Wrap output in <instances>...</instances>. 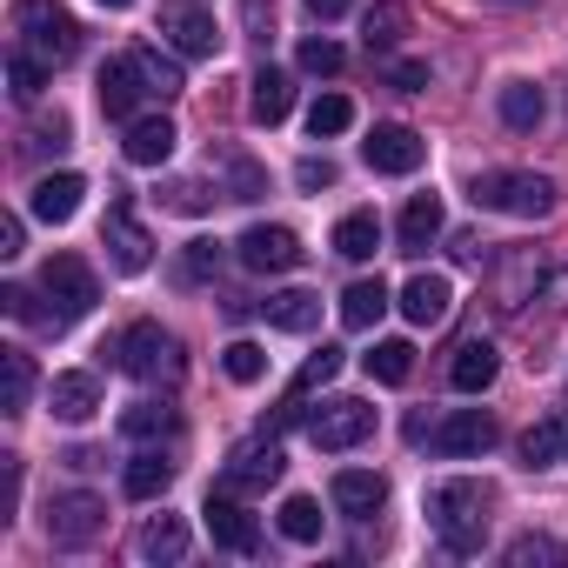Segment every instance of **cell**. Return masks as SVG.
Masks as SVG:
<instances>
[{
    "mask_svg": "<svg viewBox=\"0 0 568 568\" xmlns=\"http://www.w3.org/2000/svg\"><path fill=\"white\" fill-rule=\"evenodd\" d=\"M488 488L481 481H435L428 488V528L442 535L448 555H481L488 541Z\"/></svg>",
    "mask_w": 568,
    "mask_h": 568,
    "instance_id": "cell-1",
    "label": "cell"
},
{
    "mask_svg": "<svg viewBox=\"0 0 568 568\" xmlns=\"http://www.w3.org/2000/svg\"><path fill=\"white\" fill-rule=\"evenodd\" d=\"M14 48H28L48 68H68L81 54V21L61 8V0H21L14 8Z\"/></svg>",
    "mask_w": 568,
    "mask_h": 568,
    "instance_id": "cell-2",
    "label": "cell"
},
{
    "mask_svg": "<svg viewBox=\"0 0 568 568\" xmlns=\"http://www.w3.org/2000/svg\"><path fill=\"white\" fill-rule=\"evenodd\" d=\"M101 355H114V368L134 375V382H174V375H181V342H174L161 322H134V328H121Z\"/></svg>",
    "mask_w": 568,
    "mask_h": 568,
    "instance_id": "cell-3",
    "label": "cell"
},
{
    "mask_svg": "<svg viewBox=\"0 0 568 568\" xmlns=\"http://www.w3.org/2000/svg\"><path fill=\"white\" fill-rule=\"evenodd\" d=\"M475 207L515 214V221H541L555 207V181L548 174H521V168H495V174H475Z\"/></svg>",
    "mask_w": 568,
    "mask_h": 568,
    "instance_id": "cell-4",
    "label": "cell"
},
{
    "mask_svg": "<svg viewBox=\"0 0 568 568\" xmlns=\"http://www.w3.org/2000/svg\"><path fill=\"white\" fill-rule=\"evenodd\" d=\"M41 295L54 302V308H48V328L61 335L68 322H81V315L101 302V281H94V267H88L81 254H54V261L41 267Z\"/></svg>",
    "mask_w": 568,
    "mask_h": 568,
    "instance_id": "cell-5",
    "label": "cell"
},
{
    "mask_svg": "<svg viewBox=\"0 0 568 568\" xmlns=\"http://www.w3.org/2000/svg\"><path fill=\"white\" fill-rule=\"evenodd\" d=\"M101 528H108V501L101 495L74 488V495H54L48 501V541L54 548H94Z\"/></svg>",
    "mask_w": 568,
    "mask_h": 568,
    "instance_id": "cell-6",
    "label": "cell"
},
{
    "mask_svg": "<svg viewBox=\"0 0 568 568\" xmlns=\"http://www.w3.org/2000/svg\"><path fill=\"white\" fill-rule=\"evenodd\" d=\"M234 254H241V267H254V274H288V267H302V234L295 227H281V221H254L241 241H234Z\"/></svg>",
    "mask_w": 568,
    "mask_h": 568,
    "instance_id": "cell-7",
    "label": "cell"
},
{
    "mask_svg": "<svg viewBox=\"0 0 568 568\" xmlns=\"http://www.w3.org/2000/svg\"><path fill=\"white\" fill-rule=\"evenodd\" d=\"M308 435H315V448H362L368 435H375V408L368 402H348V395H335V402H322L315 415H308Z\"/></svg>",
    "mask_w": 568,
    "mask_h": 568,
    "instance_id": "cell-8",
    "label": "cell"
},
{
    "mask_svg": "<svg viewBox=\"0 0 568 568\" xmlns=\"http://www.w3.org/2000/svg\"><path fill=\"white\" fill-rule=\"evenodd\" d=\"M154 34H161L174 54H187V61H207V54L221 48V28H214V14H207V8H194V0H168Z\"/></svg>",
    "mask_w": 568,
    "mask_h": 568,
    "instance_id": "cell-9",
    "label": "cell"
},
{
    "mask_svg": "<svg viewBox=\"0 0 568 568\" xmlns=\"http://www.w3.org/2000/svg\"><path fill=\"white\" fill-rule=\"evenodd\" d=\"M101 241H108V254H114V267H121V274H141V267L154 261V234L134 221V201H128V194H114V201H108Z\"/></svg>",
    "mask_w": 568,
    "mask_h": 568,
    "instance_id": "cell-10",
    "label": "cell"
},
{
    "mask_svg": "<svg viewBox=\"0 0 568 568\" xmlns=\"http://www.w3.org/2000/svg\"><path fill=\"white\" fill-rule=\"evenodd\" d=\"M281 468H288V455H281L274 442H247V448H234V455H227L221 488H227V495H267V488L281 481Z\"/></svg>",
    "mask_w": 568,
    "mask_h": 568,
    "instance_id": "cell-11",
    "label": "cell"
},
{
    "mask_svg": "<svg viewBox=\"0 0 568 568\" xmlns=\"http://www.w3.org/2000/svg\"><path fill=\"white\" fill-rule=\"evenodd\" d=\"M362 161H368L375 174H415V168L428 161V141H422L415 128L388 121V128H375V134L362 141Z\"/></svg>",
    "mask_w": 568,
    "mask_h": 568,
    "instance_id": "cell-12",
    "label": "cell"
},
{
    "mask_svg": "<svg viewBox=\"0 0 568 568\" xmlns=\"http://www.w3.org/2000/svg\"><path fill=\"white\" fill-rule=\"evenodd\" d=\"M428 448L435 455H488L495 448V415L488 408H455L448 422L428 428Z\"/></svg>",
    "mask_w": 568,
    "mask_h": 568,
    "instance_id": "cell-13",
    "label": "cell"
},
{
    "mask_svg": "<svg viewBox=\"0 0 568 568\" xmlns=\"http://www.w3.org/2000/svg\"><path fill=\"white\" fill-rule=\"evenodd\" d=\"M201 515H207L214 548H227V555H254V548H261V521L241 508V495H227V488H221V495H207V508H201Z\"/></svg>",
    "mask_w": 568,
    "mask_h": 568,
    "instance_id": "cell-14",
    "label": "cell"
},
{
    "mask_svg": "<svg viewBox=\"0 0 568 568\" xmlns=\"http://www.w3.org/2000/svg\"><path fill=\"white\" fill-rule=\"evenodd\" d=\"M141 101H154L141 61H134V54H114V61L101 68V114H108V121H134Z\"/></svg>",
    "mask_w": 568,
    "mask_h": 568,
    "instance_id": "cell-15",
    "label": "cell"
},
{
    "mask_svg": "<svg viewBox=\"0 0 568 568\" xmlns=\"http://www.w3.org/2000/svg\"><path fill=\"white\" fill-rule=\"evenodd\" d=\"M328 495H335V508H342L348 521H368V515L388 508V481H382L375 468H342V475L328 481Z\"/></svg>",
    "mask_w": 568,
    "mask_h": 568,
    "instance_id": "cell-16",
    "label": "cell"
},
{
    "mask_svg": "<svg viewBox=\"0 0 568 568\" xmlns=\"http://www.w3.org/2000/svg\"><path fill=\"white\" fill-rule=\"evenodd\" d=\"M448 308H455L448 274H415L408 288H402V315H408L415 328H435V322H448Z\"/></svg>",
    "mask_w": 568,
    "mask_h": 568,
    "instance_id": "cell-17",
    "label": "cell"
},
{
    "mask_svg": "<svg viewBox=\"0 0 568 568\" xmlns=\"http://www.w3.org/2000/svg\"><path fill=\"white\" fill-rule=\"evenodd\" d=\"M174 141H181V134H174V121H168V114H134L121 148H128V161H134V168H161V161L174 154Z\"/></svg>",
    "mask_w": 568,
    "mask_h": 568,
    "instance_id": "cell-18",
    "label": "cell"
},
{
    "mask_svg": "<svg viewBox=\"0 0 568 568\" xmlns=\"http://www.w3.org/2000/svg\"><path fill=\"white\" fill-rule=\"evenodd\" d=\"M261 315H267V328H281V335H308V328L322 322V295H308V288H281V295L261 302Z\"/></svg>",
    "mask_w": 568,
    "mask_h": 568,
    "instance_id": "cell-19",
    "label": "cell"
},
{
    "mask_svg": "<svg viewBox=\"0 0 568 568\" xmlns=\"http://www.w3.org/2000/svg\"><path fill=\"white\" fill-rule=\"evenodd\" d=\"M48 408H54L61 422H88V415L101 408V382H94L88 368H74V375H54V382H48Z\"/></svg>",
    "mask_w": 568,
    "mask_h": 568,
    "instance_id": "cell-20",
    "label": "cell"
},
{
    "mask_svg": "<svg viewBox=\"0 0 568 568\" xmlns=\"http://www.w3.org/2000/svg\"><path fill=\"white\" fill-rule=\"evenodd\" d=\"M254 94H247V114L261 121V128H274V121H288V108H295V81L281 74V68H261L254 81H247Z\"/></svg>",
    "mask_w": 568,
    "mask_h": 568,
    "instance_id": "cell-21",
    "label": "cell"
},
{
    "mask_svg": "<svg viewBox=\"0 0 568 568\" xmlns=\"http://www.w3.org/2000/svg\"><path fill=\"white\" fill-rule=\"evenodd\" d=\"M81 194H88V181H81V174H41V181H34V214L61 227V221H74V214H81Z\"/></svg>",
    "mask_w": 568,
    "mask_h": 568,
    "instance_id": "cell-22",
    "label": "cell"
},
{
    "mask_svg": "<svg viewBox=\"0 0 568 568\" xmlns=\"http://www.w3.org/2000/svg\"><path fill=\"white\" fill-rule=\"evenodd\" d=\"M174 468H181V462H174L168 448H141V455L128 462V495H134V501L168 495V488H174Z\"/></svg>",
    "mask_w": 568,
    "mask_h": 568,
    "instance_id": "cell-23",
    "label": "cell"
},
{
    "mask_svg": "<svg viewBox=\"0 0 568 568\" xmlns=\"http://www.w3.org/2000/svg\"><path fill=\"white\" fill-rule=\"evenodd\" d=\"M541 114H548V94H541L535 81H508V88H501V121H508L515 134H535Z\"/></svg>",
    "mask_w": 568,
    "mask_h": 568,
    "instance_id": "cell-24",
    "label": "cell"
},
{
    "mask_svg": "<svg viewBox=\"0 0 568 568\" xmlns=\"http://www.w3.org/2000/svg\"><path fill=\"white\" fill-rule=\"evenodd\" d=\"M435 234H442V194H415L402 207V254H422Z\"/></svg>",
    "mask_w": 568,
    "mask_h": 568,
    "instance_id": "cell-25",
    "label": "cell"
},
{
    "mask_svg": "<svg viewBox=\"0 0 568 568\" xmlns=\"http://www.w3.org/2000/svg\"><path fill=\"white\" fill-rule=\"evenodd\" d=\"M448 382H455L462 395H481V388L495 382V348H488V342H462L455 362H448Z\"/></svg>",
    "mask_w": 568,
    "mask_h": 568,
    "instance_id": "cell-26",
    "label": "cell"
},
{
    "mask_svg": "<svg viewBox=\"0 0 568 568\" xmlns=\"http://www.w3.org/2000/svg\"><path fill=\"white\" fill-rule=\"evenodd\" d=\"M134 548H141V561H181L187 555V521L181 515H154Z\"/></svg>",
    "mask_w": 568,
    "mask_h": 568,
    "instance_id": "cell-27",
    "label": "cell"
},
{
    "mask_svg": "<svg viewBox=\"0 0 568 568\" xmlns=\"http://www.w3.org/2000/svg\"><path fill=\"white\" fill-rule=\"evenodd\" d=\"M362 34H368V54L402 48V41H408V8H402V0H375L368 21H362Z\"/></svg>",
    "mask_w": 568,
    "mask_h": 568,
    "instance_id": "cell-28",
    "label": "cell"
},
{
    "mask_svg": "<svg viewBox=\"0 0 568 568\" xmlns=\"http://www.w3.org/2000/svg\"><path fill=\"white\" fill-rule=\"evenodd\" d=\"M28 402H34V362L21 348H0V408L21 415Z\"/></svg>",
    "mask_w": 568,
    "mask_h": 568,
    "instance_id": "cell-29",
    "label": "cell"
},
{
    "mask_svg": "<svg viewBox=\"0 0 568 568\" xmlns=\"http://www.w3.org/2000/svg\"><path fill=\"white\" fill-rule=\"evenodd\" d=\"M375 247H382V221L375 214H342L335 221V254L342 261H375Z\"/></svg>",
    "mask_w": 568,
    "mask_h": 568,
    "instance_id": "cell-30",
    "label": "cell"
},
{
    "mask_svg": "<svg viewBox=\"0 0 568 568\" xmlns=\"http://www.w3.org/2000/svg\"><path fill=\"white\" fill-rule=\"evenodd\" d=\"M568 455V422H535L528 435H521V468H548V462H561Z\"/></svg>",
    "mask_w": 568,
    "mask_h": 568,
    "instance_id": "cell-31",
    "label": "cell"
},
{
    "mask_svg": "<svg viewBox=\"0 0 568 568\" xmlns=\"http://www.w3.org/2000/svg\"><path fill=\"white\" fill-rule=\"evenodd\" d=\"M382 315H388V288H382V274H375V281H355V288L342 295V322H348V328H375Z\"/></svg>",
    "mask_w": 568,
    "mask_h": 568,
    "instance_id": "cell-32",
    "label": "cell"
},
{
    "mask_svg": "<svg viewBox=\"0 0 568 568\" xmlns=\"http://www.w3.org/2000/svg\"><path fill=\"white\" fill-rule=\"evenodd\" d=\"M348 128H355V101H348V94H315V108H308V134L328 141V134H348Z\"/></svg>",
    "mask_w": 568,
    "mask_h": 568,
    "instance_id": "cell-33",
    "label": "cell"
},
{
    "mask_svg": "<svg viewBox=\"0 0 568 568\" xmlns=\"http://www.w3.org/2000/svg\"><path fill=\"white\" fill-rule=\"evenodd\" d=\"M368 375H375L382 388H402V382L415 375V348H408V342H375V355H368Z\"/></svg>",
    "mask_w": 568,
    "mask_h": 568,
    "instance_id": "cell-34",
    "label": "cell"
},
{
    "mask_svg": "<svg viewBox=\"0 0 568 568\" xmlns=\"http://www.w3.org/2000/svg\"><path fill=\"white\" fill-rule=\"evenodd\" d=\"M121 435H128V442H154V435H174V408H168V402H134V408L121 415Z\"/></svg>",
    "mask_w": 568,
    "mask_h": 568,
    "instance_id": "cell-35",
    "label": "cell"
},
{
    "mask_svg": "<svg viewBox=\"0 0 568 568\" xmlns=\"http://www.w3.org/2000/svg\"><path fill=\"white\" fill-rule=\"evenodd\" d=\"M281 535L288 541H322V501L315 495H288L281 501Z\"/></svg>",
    "mask_w": 568,
    "mask_h": 568,
    "instance_id": "cell-36",
    "label": "cell"
},
{
    "mask_svg": "<svg viewBox=\"0 0 568 568\" xmlns=\"http://www.w3.org/2000/svg\"><path fill=\"white\" fill-rule=\"evenodd\" d=\"M48 74H54V68H48V61H34L28 48H14V54H8V88H14V101H41Z\"/></svg>",
    "mask_w": 568,
    "mask_h": 568,
    "instance_id": "cell-37",
    "label": "cell"
},
{
    "mask_svg": "<svg viewBox=\"0 0 568 568\" xmlns=\"http://www.w3.org/2000/svg\"><path fill=\"white\" fill-rule=\"evenodd\" d=\"M134 61H141V74H148V94L154 101H174L187 81H181V68L168 61V54H154V48H134Z\"/></svg>",
    "mask_w": 568,
    "mask_h": 568,
    "instance_id": "cell-38",
    "label": "cell"
},
{
    "mask_svg": "<svg viewBox=\"0 0 568 568\" xmlns=\"http://www.w3.org/2000/svg\"><path fill=\"white\" fill-rule=\"evenodd\" d=\"M221 168H227V201H261V194H267V174H261L254 161L221 154Z\"/></svg>",
    "mask_w": 568,
    "mask_h": 568,
    "instance_id": "cell-39",
    "label": "cell"
},
{
    "mask_svg": "<svg viewBox=\"0 0 568 568\" xmlns=\"http://www.w3.org/2000/svg\"><path fill=\"white\" fill-rule=\"evenodd\" d=\"M221 368H227V382H261L267 375V348H254V342H227V355H221Z\"/></svg>",
    "mask_w": 568,
    "mask_h": 568,
    "instance_id": "cell-40",
    "label": "cell"
},
{
    "mask_svg": "<svg viewBox=\"0 0 568 568\" xmlns=\"http://www.w3.org/2000/svg\"><path fill=\"white\" fill-rule=\"evenodd\" d=\"M335 375H342V348H322V355H308V368L295 375V388H288V395L302 402V395H315V388H328Z\"/></svg>",
    "mask_w": 568,
    "mask_h": 568,
    "instance_id": "cell-41",
    "label": "cell"
},
{
    "mask_svg": "<svg viewBox=\"0 0 568 568\" xmlns=\"http://www.w3.org/2000/svg\"><path fill=\"white\" fill-rule=\"evenodd\" d=\"M535 561H568V541H548V535L508 541V568H535Z\"/></svg>",
    "mask_w": 568,
    "mask_h": 568,
    "instance_id": "cell-42",
    "label": "cell"
},
{
    "mask_svg": "<svg viewBox=\"0 0 568 568\" xmlns=\"http://www.w3.org/2000/svg\"><path fill=\"white\" fill-rule=\"evenodd\" d=\"M161 201H168V207H174V214H207V207H214V201H221V187H214V194H207V187H201V181H168V187H161Z\"/></svg>",
    "mask_w": 568,
    "mask_h": 568,
    "instance_id": "cell-43",
    "label": "cell"
},
{
    "mask_svg": "<svg viewBox=\"0 0 568 568\" xmlns=\"http://www.w3.org/2000/svg\"><path fill=\"white\" fill-rule=\"evenodd\" d=\"M207 274H221V241H187V254H181V281H207Z\"/></svg>",
    "mask_w": 568,
    "mask_h": 568,
    "instance_id": "cell-44",
    "label": "cell"
},
{
    "mask_svg": "<svg viewBox=\"0 0 568 568\" xmlns=\"http://www.w3.org/2000/svg\"><path fill=\"white\" fill-rule=\"evenodd\" d=\"M302 68H308V74H342V48L315 34V41H302Z\"/></svg>",
    "mask_w": 568,
    "mask_h": 568,
    "instance_id": "cell-45",
    "label": "cell"
},
{
    "mask_svg": "<svg viewBox=\"0 0 568 568\" xmlns=\"http://www.w3.org/2000/svg\"><path fill=\"white\" fill-rule=\"evenodd\" d=\"M0 308H8L14 322H48V308H34V295H28V288H0Z\"/></svg>",
    "mask_w": 568,
    "mask_h": 568,
    "instance_id": "cell-46",
    "label": "cell"
},
{
    "mask_svg": "<svg viewBox=\"0 0 568 568\" xmlns=\"http://www.w3.org/2000/svg\"><path fill=\"white\" fill-rule=\"evenodd\" d=\"M388 81H395L402 94H422V88H428V68H422V61H388Z\"/></svg>",
    "mask_w": 568,
    "mask_h": 568,
    "instance_id": "cell-47",
    "label": "cell"
},
{
    "mask_svg": "<svg viewBox=\"0 0 568 568\" xmlns=\"http://www.w3.org/2000/svg\"><path fill=\"white\" fill-rule=\"evenodd\" d=\"M28 247V227H21V214H0V261H14Z\"/></svg>",
    "mask_w": 568,
    "mask_h": 568,
    "instance_id": "cell-48",
    "label": "cell"
},
{
    "mask_svg": "<svg viewBox=\"0 0 568 568\" xmlns=\"http://www.w3.org/2000/svg\"><path fill=\"white\" fill-rule=\"evenodd\" d=\"M295 181H302L308 194H315V187H335V161H315V154H308V161L295 168Z\"/></svg>",
    "mask_w": 568,
    "mask_h": 568,
    "instance_id": "cell-49",
    "label": "cell"
},
{
    "mask_svg": "<svg viewBox=\"0 0 568 568\" xmlns=\"http://www.w3.org/2000/svg\"><path fill=\"white\" fill-rule=\"evenodd\" d=\"M28 148H54V154H61V148H68V121H61V114H54V121H41Z\"/></svg>",
    "mask_w": 568,
    "mask_h": 568,
    "instance_id": "cell-50",
    "label": "cell"
},
{
    "mask_svg": "<svg viewBox=\"0 0 568 568\" xmlns=\"http://www.w3.org/2000/svg\"><path fill=\"white\" fill-rule=\"evenodd\" d=\"M342 14H348V0H308V21H322V28L342 21Z\"/></svg>",
    "mask_w": 568,
    "mask_h": 568,
    "instance_id": "cell-51",
    "label": "cell"
},
{
    "mask_svg": "<svg viewBox=\"0 0 568 568\" xmlns=\"http://www.w3.org/2000/svg\"><path fill=\"white\" fill-rule=\"evenodd\" d=\"M101 8H114V14H121V8H134V0H101Z\"/></svg>",
    "mask_w": 568,
    "mask_h": 568,
    "instance_id": "cell-52",
    "label": "cell"
},
{
    "mask_svg": "<svg viewBox=\"0 0 568 568\" xmlns=\"http://www.w3.org/2000/svg\"><path fill=\"white\" fill-rule=\"evenodd\" d=\"M501 8H521V0H501Z\"/></svg>",
    "mask_w": 568,
    "mask_h": 568,
    "instance_id": "cell-53",
    "label": "cell"
}]
</instances>
